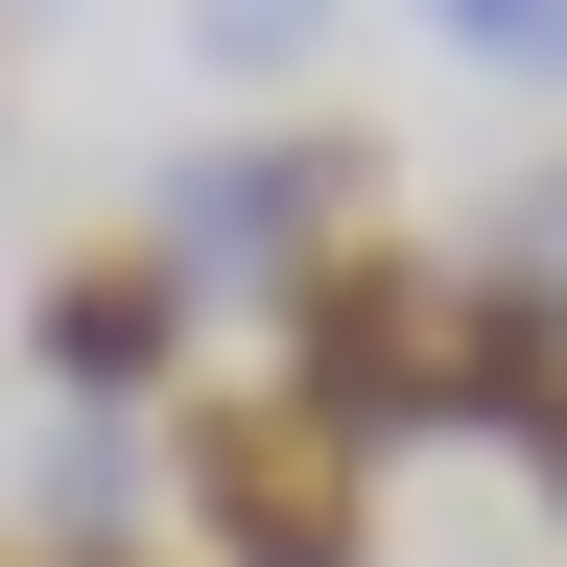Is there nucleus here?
I'll use <instances>...</instances> for the list:
<instances>
[{"label": "nucleus", "instance_id": "1", "mask_svg": "<svg viewBox=\"0 0 567 567\" xmlns=\"http://www.w3.org/2000/svg\"><path fill=\"white\" fill-rule=\"evenodd\" d=\"M166 496H189V567H379V473L308 450L284 402H166Z\"/></svg>", "mask_w": 567, "mask_h": 567}, {"label": "nucleus", "instance_id": "2", "mask_svg": "<svg viewBox=\"0 0 567 567\" xmlns=\"http://www.w3.org/2000/svg\"><path fill=\"white\" fill-rule=\"evenodd\" d=\"M425 308H450V260H379V237L308 260V284H284V425L354 450V473L425 450Z\"/></svg>", "mask_w": 567, "mask_h": 567}, {"label": "nucleus", "instance_id": "3", "mask_svg": "<svg viewBox=\"0 0 567 567\" xmlns=\"http://www.w3.org/2000/svg\"><path fill=\"white\" fill-rule=\"evenodd\" d=\"M24 354H48L71 425H166V379H189V260L166 237H71L48 308H24Z\"/></svg>", "mask_w": 567, "mask_h": 567}, {"label": "nucleus", "instance_id": "4", "mask_svg": "<svg viewBox=\"0 0 567 567\" xmlns=\"http://www.w3.org/2000/svg\"><path fill=\"white\" fill-rule=\"evenodd\" d=\"M354 213H379V142H213V166H166V213H142V237H166L189 284L213 260H260V284H308Z\"/></svg>", "mask_w": 567, "mask_h": 567}, {"label": "nucleus", "instance_id": "5", "mask_svg": "<svg viewBox=\"0 0 567 567\" xmlns=\"http://www.w3.org/2000/svg\"><path fill=\"white\" fill-rule=\"evenodd\" d=\"M567 402V284L544 260H450V308H425V450H520Z\"/></svg>", "mask_w": 567, "mask_h": 567}, {"label": "nucleus", "instance_id": "6", "mask_svg": "<svg viewBox=\"0 0 567 567\" xmlns=\"http://www.w3.org/2000/svg\"><path fill=\"white\" fill-rule=\"evenodd\" d=\"M48 544H71V567L142 544V425H71V450H48Z\"/></svg>", "mask_w": 567, "mask_h": 567}, {"label": "nucleus", "instance_id": "7", "mask_svg": "<svg viewBox=\"0 0 567 567\" xmlns=\"http://www.w3.org/2000/svg\"><path fill=\"white\" fill-rule=\"evenodd\" d=\"M189 24H213V71H308V48H331V0H189Z\"/></svg>", "mask_w": 567, "mask_h": 567}, {"label": "nucleus", "instance_id": "8", "mask_svg": "<svg viewBox=\"0 0 567 567\" xmlns=\"http://www.w3.org/2000/svg\"><path fill=\"white\" fill-rule=\"evenodd\" d=\"M425 24H450L473 71H567V0H425Z\"/></svg>", "mask_w": 567, "mask_h": 567}, {"label": "nucleus", "instance_id": "9", "mask_svg": "<svg viewBox=\"0 0 567 567\" xmlns=\"http://www.w3.org/2000/svg\"><path fill=\"white\" fill-rule=\"evenodd\" d=\"M520 473H544V520H567V402H544V425H520Z\"/></svg>", "mask_w": 567, "mask_h": 567}, {"label": "nucleus", "instance_id": "10", "mask_svg": "<svg viewBox=\"0 0 567 567\" xmlns=\"http://www.w3.org/2000/svg\"><path fill=\"white\" fill-rule=\"evenodd\" d=\"M118 567H189V544H118Z\"/></svg>", "mask_w": 567, "mask_h": 567}]
</instances>
